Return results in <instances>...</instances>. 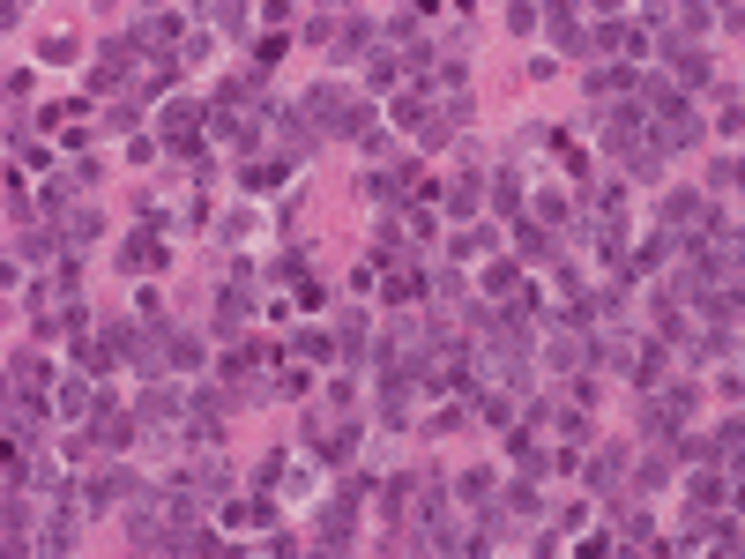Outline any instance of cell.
<instances>
[{
	"label": "cell",
	"mask_w": 745,
	"mask_h": 559,
	"mask_svg": "<svg viewBox=\"0 0 745 559\" xmlns=\"http://www.w3.org/2000/svg\"><path fill=\"white\" fill-rule=\"evenodd\" d=\"M120 269L127 276H134V269H165V239H157V231H134L120 247Z\"/></svg>",
	"instance_id": "2"
},
{
	"label": "cell",
	"mask_w": 745,
	"mask_h": 559,
	"mask_svg": "<svg viewBox=\"0 0 745 559\" xmlns=\"http://www.w3.org/2000/svg\"><path fill=\"white\" fill-rule=\"evenodd\" d=\"M477 284H485V299H522V269H515V261H493Z\"/></svg>",
	"instance_id": "3"
},
{
	"label": "cell",
	"mask_w": 745,
	"mask_h": 559,
	"mask_svg": "<svg viewBox=\"0 0 745 559\" xmlns=\"http://www.w3.org/2000/svg\"><path fill=\"white\" fill-rule=\"evenodd\" d=\"M291 173H298V165H284V157H247V165H239V187H247V194H269V187H284Z\"/></svg>",
	"instance_id": "1"
}]
</instances>
